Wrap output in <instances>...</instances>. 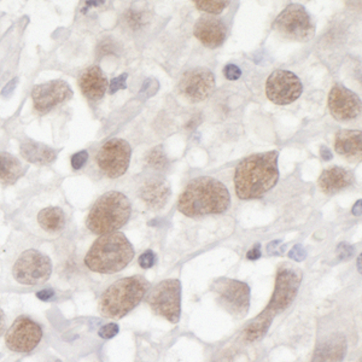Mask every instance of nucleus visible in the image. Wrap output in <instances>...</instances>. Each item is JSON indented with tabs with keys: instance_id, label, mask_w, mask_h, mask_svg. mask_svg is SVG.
Returning a JSON list of instances; mask_svg holds the SVG:
<instances>
[{
	"instance_id": "35",
	"label": "nucleus",
	"mask_w": 362,
	"mask_h": 362,
	"mask_svg": "<svg viewBox=\"0 0 362 362\" xmlns=\"http://www.w3.org/2000/svg\"><path fill=\"white\" fill-rule=\"evenodd\" d=\"M306 251L302 245H294L292 249L290 250V252H288V258H292L294 261L296 262L303 261V260L306 258Z\"/></svg>"
},
{
	"instance_id": "34",
	"label": "nucleus",
	"mask_w": 362,
	"mask_h": 362,
	"mask_svg": "<svg viewBox=\"0 0 362 362\" xmlns=\"http://www.w3.org/2000/svg\"><path fill=\"white\" fill-rule=\"evenodd\" d=\"M224 76H226L228 80H238L239 78L242 76V70L238 68L236 64H227L224 69Z\"/></svg>"
},
{
	"instance_id": "6",
	"label": "nucleus",
	"mask_w": 362,
	"mask_h": 362,
	"mask_svg": "<svg viewBox=\"0 0 362 362\" xmlns=\"http://www.w3.org/2000/svg\"><path fill=\"white\" fill-rule=\"evenodd\" d=\"M276 29L282 38L292 42H306L315 35V24L310 14L303 5H288L273 23Z\"/></svg>"
},
{
	"instance_id": "29",
	"label": "nucleus",
	"mask_w": 362,
	"mask_h": 362,
	"mask_svg": "<svg viewBox=\"0 0 362 362\" xmlns=\"http://www.w3.org/2000/svg\"><path fill=\"white\" fill-rule=\"evenodd\" d=\"M126 21H127L130 27H132L133 29H138L139 27H142V23H144V17H142V12L130 10L126 14Z\"/></svg>"
},
{
	"instance_id": "18",
	"label": "nucleus",
	"mask_w": 362,
	"mask_h": 362,
	"mask_svg": "<svg viewBox=\"0 0 362 362\" xmlns=\"http://www.w3.org/2000/svg\"><path fill=\"white\" fill-rule=\"evenodd\" d=\"M355 180V175L352 170L342 167H331L325 169L318 180V185L325 194H334L349 188Z\"/></svg>"
},
{
	"instance_id": "16",
	"label": "nucleus",
	"mask_w": 362,
	"mask_h": 362,
	"mask_svg": "<svg viewBox=\"0 0 362 362\" xmlns=\"http://www.w3.org/2000/svg\"><path fill=\"white\" fill-rule=\"evenodd\" d=\"M72 88L68 86V84L62 80H54L38 84L32 90V98H33L35 109L42 114L50 112L58 104L72 98Z\"/></svg>"
},
{
	"instance_id": "38",
	"label": "nucleus",
	"mask_w": 362,
	"mask_h": 362,
	"mask_svg": "<svg viewBox=\"0 0 362 362\" xmlns=\"http://www.w3.org/2000/svg\"><path fill=\"white\" fill-rule=\"evenodd\" d=\"M246 256L249 260H258L261 258V245L260 244L254 245V248L248 252Z\"/></svg>"
},
{
	"instance_id": "9",
	"label": "nucleus",
	"mask_w": 362,
	"mask_h": 362,
	"mask_svg": "<svg viewBox=\"0 0 362 362\" xmlns=\"http://www.w3.org/2000/svg\"><path fill=\"white\" fill-rule=\"evenodd\" d=\"M52 272L48 256L38 250H27L21 254L14 266V276L20 284L35 286L45 282Z\"/></svg>"
},
{
	"instance_id": "41",
	"label": "nucleus",
	"mask_w": 362,
	"mask_h": 362,
	"mask_svg": "<svg viewBox=\"0 0 362 362\" xmlns=\"http://www.w3.org/2000/svg\"><path fill=\"white\" fill-rule=\"evenodd\" d=\"M99 52L102 54H109L110 52H112V44H109L108 42H104L100 44V48H99Z\"/></svg>"
},
{
	"instance_id": "13",
	"label": "nucleus",
	"mask_w": 362,
	"mask_h": 362,
	"mask_svg": "<svg viewBox=\"0 0 362 362\" xmlns=\"http://www.w3.org/2000/svg\"><path fill=\"white\" fill-rule=\"evenodd\" d=\"M42 338V330L28 316H20L5 336L8 348L14 352H30Z\"/></svg>"
},
{
	"instance_id": "19",
	"label": "nucleus",
	"mask_w": 362,
	"mask_h": 362,
	"mask_svg": "<svg viewBox=\"0 0 362 362\" xmlns=\"http://www.w3.org/2000/svg\"><path fill=\"white\" fill-rule=\"evenodd\" d=\"M140 197L148 208L158 210L166 206L170 197V186L162 178H154L146 181L140 191Z\"/></svg>"
},
{
	"instance_id": "1",
	"label": "nucleus",
	"mask_w": 362,
	"mask_h": 362,
	"mask_svg": "<svg viewBox=\"0 0 362 362\" xmlns=\"http://www.w3.org/2000/svg\"><path fill=\"white\" fill-rule=\"evenodd\" d=\"M278 151L255 154L236 168V194L240 200H258L276 185L279 179Z\"/></svg>"
},
{
	"instance_id": "30",
	"label": "nucleus",
	"mask_w": 362,
	"mask_h": 362,
	"mask_svg": "<svg viewBox=\"0 0 362 362\" xmlns=\"http://www.w3.org/2000/svg\"><path fill=\"white\" fill-rule=\"evenodd\" d=\"M127 78H128L127 72H124V74L120 75V76L112 78V82H110L109 92L112 93V94H114V93H116L120 90H124L126 87H127V84H126Z\"/></svg>"
},
{
	"instance_id": "11",
	"label": "nucleus",
	"mask_w": 362,
	"mask_h": 362,
	"mask_svg": "<svg viewBox=\"0 0 362 362\" xmlns=\"http://www.w3.org/2000/svg\"><path fill=\"white\" fill-rule=\"evenodd\" d=\"M300 282H302V273L297 268L288 264L282 266L276 274V288L267 309H270L274 314L285 310L296 298Z\"/></svg>"
},
{
	"instance_id": "24",
	"label": "nucleus",
	"mask_w": 362,
	"mask_h": 362,
	"mask_svg": "<svg viewBox=\"0 0 362 362\" xmlns=\"http://www.w3.org/2000/svg\"><path fill=\"white\" fill-rule=\"evenodd\" d=\"M21 154L26 160L35 164H50L56 158V152L52 148L30 140L21 145Z\"/></svg>"
},
{
	"instance_id": "17",
	"label": "nucleus",
	"mask_w": 362,
	"mask_h": 362,
	"mask_svg": "<svg viewBox=\"0 0 362 362\" xmlns=\"http://www.w3.org/2000/svg\"><path fill=\"white\" fill-rule=\"evenodd\" d=\"M194 34L204 46L216 48L226 40L227 29L221 18L212 14H203L196 22Z\"/></svg>"
},
{
	"instance_id": "33",
	"label": "nucleus",
	"mask_w": 362,
	"mask_h": 362,
	"mask_svg": "<svg viewBox=\"0 0 362 362\" xmlns=\"http://www.w3.org/2000/svg\"><path fill=\"white\" fill-rule=\"evenodd\" d=\"M154 261H156V255L151 250L145 251L142 255L139 256V266L142 268H150L154 264Z\"/></svg>"
},
{
	"instance_id": "5",
	"label": "nucleus",
	"mask_w": 362,
	"mask_h": 362,
	"mask_svg": "<svg viewBox=\"0 0 362 362\" xmlns=\"http://www.w3.org/2000/svg\"><path fill=\"white\" fill-rule=\"evenodd\" d=\"M130 202L121 192L110 191L102 196L90 210L86 218L87 228L94 234L115 233L128 222Z\"/></svg>"
},
{
	"instance_id": "44",
	"label": "nucleus",
	"mask_w": 362,
	"mask_h": 362,
	"mask_svg": "<svg viewBox=\"0 0 362 362\" xmlns=\"http://www.w3.org/2000/svg\"><path fill=\"white\" fill-rule=\"evenodd\" d=\"M352 212H354L355 215H360L361 214V200H358V202L355 204Z\"/></svg>"
},
{
	"instance_id": "2",
	"label": "nucleus",
	"mask_w": 362,
	"mask_h": 362,
	"mask_svg": "<svg viewBox=\"0 0 362 362\" xmlns=\"http://www.w3.org/2000/svg\"><path fill=\"white\" fill-rule=\"evenodd\" d=\"M228 190L221 181L210 176L196 178L181 194L178 208L188 218L222 214L230 206Z\"/></svg>"
},
{
	"instance_id": "12",
	"label": "nucleus",
	"mask_w": 362,
	"mask_h": 362,
	"mask_svg": "<svg viewBox=\"0 0 362 362\" xmlns=\"http://www.w3.org/2000/svg\"><path fill=\"white\" fill-rule=\"evenodd\" d=\"M303 86L300 78L288 70H276L266 84V93L270 102L278 105L290 104L302 94Z\"/></svg>"
},
{
	"instance_id": "10",
	"label": "nucleus",
	"mask_w": 362,
	"mask_h": 362,
	"mask_svg": "<svg viewBox=\"0 0 362 362\" xmlns=\"http://www.w3.org/2000/svg\"><path fill=\"white\" fill-rule=\"evenodd\" d=\"M130 144L124 139H110L100 148L96 157L100 170L106 176L115 179L127 172L130 162Z\"/></svg>"
},
{
	"instance_id": "43",
	"label": "nucleus",
	"mask_w": 362,
	"mask_h": 362,
	"mask_svg": "<svg viewBox=\"0 0 362 362\" xmlns=\"http://www.w3.org/2000/svg\"><path fill=\"white\" fill-rule=\"evenodd\" d=\"M320 154H321V158H322L324 160H332V152H331V151H330V148H326V146H321Z\"/></svg>"
},
{
	"instance_id": "28",
	"label": "nucleus",
	"mask_w": 362,
	"mask_h": 362,
	"mask_svg": "<svg viewBox=\"0 0 362 362\" xmlns=\"http://www.w3.org/2000/svg\"><path fill=\"white\" fill-rule=\"evenodd\" d=\"M148 163L157 170H162L168 167V158L162 148H154L148 154Z\"/></svg>"
},
{
	"instance_id": "3",
	"label": "nucleus",
	"mask_w": 362,
	"mask_h": 362,
	"mask_svg": "<svg viewBox=\"0 0 362 362\" xmlns=\"http://www.w3.org/2000/svg\"><path fill=\"white\" fill-rule=\"evenodd\" d=\"M134 250L124 233L115 232L102 236L93 243L86 258L84 264L96 273H118L132 261Z\"/></svg>"
},
{
	"instance_id": "15",
	"label": "nucleus",
	"mask_w": 362,
	"mask_h": 362,
	"mask_svg": "<svg viewBox=\"0 0 362 362\" xmlns=\"http://www.w3.org/2000/svg\"><path fill=\"white\" fill-rule=\"evenodd\" d=\"M328 109L338 121H350L360 115L361 99L346 87L334 84L328 94Z\"/></svg>"
},
{
	"instance_id": "21",
	"label": "nucleus",
	"mask_w": 362,
	"mask_h": 362,
	"mask_svg": "<svg viewBox=\"0 0 362 362\" xmlns=\"http://www.w3.org/2000/svg\"><path fill=\"white\" fill-rule=\"evenodd\" d=\"M81 90L90 100H99L104 97L108 87V78L99 66H90L80 78Z\"/></svg>"
},
{
	"instance_id": "27",
	"label": "nucleus",
	"mask_w": 362,
	"mask_h": 362,
	"mask_svg": "<svg viewBox=\"0 0 362 362\" xmlns=\"http://www.w3.org/2000/svg\"><path fill=\"white\" fill-rule=\"evenodd\" d=\"M194 4L197 6L198 10L204 11V12H208L209 14H221L224 8L228 5V2H216V0H194Z\"/></svg>"
},
{
	"instance_id": "42",
	"label": "nucleus",
	"mask_w": 362,
	"mask_h": 362,
	"mask_svg": "<svg viewBox=\"0 0 362 362\" xmlns=\"http://www.w3.org/2000/svg\"><path fill=\"white\" fill-rule=\"evenodd\" d=\"M5 330H6V318H5L2 309L0 308V336L4 334Z\"/></svg>"
},
{
	"instance_id": "8",
	"label": "nucleus",
	"mask_w": 362,
	"mask_h": 362,
	"mask_svg": "<svg viewBox=\"0 0 362 362\" xmlns=\"http://www.w3.org/2000/svg\"><path fill=\"white\" fill-rule=\"evenodd\" d=\"M154 314L178 324L181 314V284L178 279H167L157 284L146 296Z\"/></svg>"
},
{
	"instance_id": "14",
	"label": "nucleus",
	"mask_w": 362,
	"mask_h": 362,
	"mask_svg": "<svg viewBox=\"0 0 362 362\" xmlns=\"http://www.w3.org/2000/svg\"><path fill=\"white\" fill-rule=\"evenodd\" d=\"M215 88V76L208 68L190 69L180 78L179 90L190 103L206 100Z\"/></svg>"
},
{
	"instance_id": "20",
	"label": "nucleus",
	"mask_w": 362,
	"mask_h": 362,
	"mask_svg": "<svg viewBox=\"0 0 362 362\" xmlns=\"http://www.w3.org/2000/svg\"><path fill=\"white\" fill-rule=\"evenodd\" d=\"M346 350L348 346L346 337L342 334H334L316 346L312 362H342Z\"/></svg>"
},
{
	"instance_id": "23",
	"label": "nucleus",
	"mask_w": 362,
	"mask_h": 362,
	"mask_svg": "<svg viewBox=\"0 0 362 362\" xmlns=\"http://www.w3.org/2000/svg\"><path fill=\"white\" fill-rule=\"evenodd\" d=\"M38 224L45 232L56 234L66 226V214L60 206L44 208L38 214Z\"/></svg>"
},
{
	"instance_id": "25",
	"label": "nucleus",
	"mask_w": 362,
	"mask_h": 362,
	"mask_svg": "<svg viewBox=\"0 0 362 362\" xmlns=\"http://www.w3.org/2000/svg\"><path fill=\"white\" fill-rule=\"evenodd\" d=\"M23 174V167L18 160L12 154L0 152V180L4 184L16 182Z\"/></svg>"
},
{
	"instance_id": "36",
	"label": "nucleus",
	"mask_w": 362,
	"mask_h": 362,
	"mask_svg": "<svg viewBox=\"0 0 362 362\" xmlns=\"http://www.w3.org/2000/svg\"><path fill=\"white\" fill-rule=\"evenodd\" d=\"M337 252H338V256H340V260H348L352 258V254H354V249H352V246H350V245H348V244L342 243L338 245Z\"/></svg>"
},
{
	"instance_id": "37",
	"label": "nucleus",
	"mask_w": 362,
	"mask_h": 362,
	"mask_svg": "<svg viewBox=\"0 0 362 362\" xmlns=\"http://www.w3.org/2000/svg\"><path fill=\"white\" fill-rule=\"evenodd\" d=\"M285 249V245L282 246V242L280 240H276V242H272V243L268 244L267 246V252L270 254V255H282L284 252Z\"/></svg>"
},
{
	"instance_id": "4",
	"label": "nucleus",
	"mask_w": 362,
	"mask_h": 362,
	"mask_svg": "<svg viewBox=\"0 0 362 362\" xmlns=\"http://www.w3.org/2000/svg\"><path fill=\"white\" fill-rule=\"evenodd\" d=\"M148 288L150 284L142 276L120 279L102 294L99 312L104 318L121 319L142 302Z\"/></svg>"
},
{
	"instance_id": "22",
	"label": "nucleus",
	"mask_w": 362,
	"mask_h": 362,
	"mask_svg": "<svg viewBox=\"0 0 362 362\" xmlns=\"http://www.w3.org/2000/svg\"><path fill=\"white\" fill-rule=\"evenodd\" d=\"M334 148L338 154L349 160H360L362 154V138L360 130H344L336 136Z\"/></svg>"
},
{
	"instance_id": "39",
	"label": "nucleus",
	"mask_w": 362,
	"mask_h": 362,
	"mask_svg": "<svg viewBox=\"0 0 362 362\" xmlns=\"http://www.w3.org/2000/svg\"><path fill=\"white\" fill-rule=\"evenodd\" d=\"M16 84H17V78H14L12 81H10V82L5 86V88L2 90V97H8V96H10L14 90V88H16Z\"/></svg>"
},
{
	"instance_id": "40",
	"label": "nucleus",
	"mask_w": 362,
	"mask_h": 362,
	"mask_svg": "<svg viewBox=\"0 0 362 362\" xmlns=\"http://www.w3.org/2000/svg\"><path fill=\"white\" fill-rule=\"evenodd\" d=\"M54 292L52 288H46V290L39 291V292L36 294V296H38V298L42 300H48L50 298L54 297Z\"/></svg>"
},
{
	"instance_id": "7",
	"label": "nucleus",
	"mask_w": 362,
	"mask_h": 362,
	"mask_svg": "<svg viewBox=\"0 0 362 362\" xmlns=\"http://www.w3.org/2000/svg\"><path fill=\"white\" fill-rule=\"evenodd\" d=\"M212 291L216 300L230 315L242 319L250 308V288L243 282L230 278H218L212 282Z\"/></svg>"
},
{
	"instance_id": "31",
	"label": "nucleus",
	"mask_w": 362,
	"mask_h": 362,
	"mask_svg": "<svg viewBox=\"0 0 362 362\" xmlns=\"http://www.w3.org/2000/svg\"><path fill=\"white\" fill-rule=\"evenodd\" d=\"M98 334L102 338H104V340H110V338L115 337V336L118 334V325L115 322L108 324V325L103 326V328L99 330Z\"/></svg>"
},
{
	"instance_id": "26",
	"label": "nucleus",
	"mask_w": 362,
	"mask_h": 362,
	"mask_svg": "<svg viewBox=\"0 0 362 362\" xmlns=\"http://www.w3.org/2000/svg\"><path fill=\"white\" fill-rule=\"evenodd\" d=\"M274 315L276 314H274L273 312L266 308L264 310L251 321L249 325H248V328H245V340L249 342H256L261 340V338L267 334L272 321H273Z\"/></svg>"
},
{
	"instance_id": "32",
	"label": "nucleus",
	"mask_w": 362,
	"mask_h": 362,
	"mask_svg": "<svg viewBox=\"0 0 362 362\" xmlns=\"http://www.w3.org/2000/svg\"><path fill=\"white\" fill-rule=\"evenodd\" d=\"M87 160H88V154H87L86 150L80 151V152L75 154L74 156L72 157V167L75 169V170H78L86 164Z\"/></svg>"
}]
</instances>
